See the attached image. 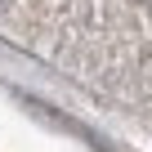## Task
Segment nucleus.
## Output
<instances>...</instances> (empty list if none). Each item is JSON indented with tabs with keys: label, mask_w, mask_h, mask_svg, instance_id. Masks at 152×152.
Wrapping results in <instances>:
<instances>
[{
	"label": "nucleus",
	"mask_w": 152,
	"mask_h": 152,
	"mask_svg": "<svg viewBox=\"0 0 152 152\" xmlns=\"http://www.w3.org/2000/svg\"><path fill=\"white\" fill-rule=\"evenodd\" d=\"M148 9H152V0H148Z\"/></svg>",
	"instance_id": "obj_1"
}]
</instances>
